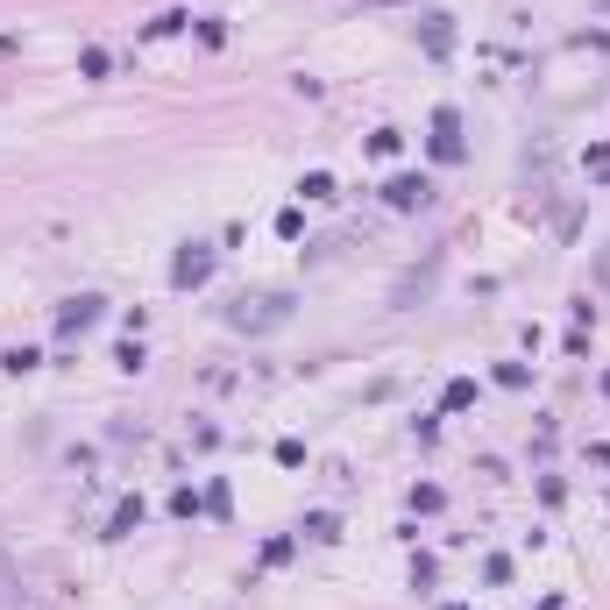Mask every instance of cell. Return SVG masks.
Wrapping results in <instances>:
<instances>
[{
  "label": "cell",
  "mask_w": 610,
  "mask_h": 610,
  "mask_svg": "<svg viewBox=\"0 0 610 610\" xmlns=\"http://www.w3.org/2000/svg\"><path fill=\"white\" fill-rule=\"evenodd\" d=\"M419 199H426V178H398L391 185V206H419Z\"/></svg>",
  "instance_id": "cell-1"
}]
</instances>
